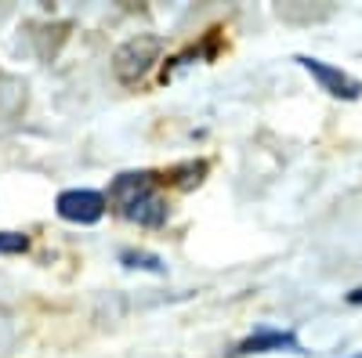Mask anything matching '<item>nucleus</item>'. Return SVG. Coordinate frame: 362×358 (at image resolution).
Listing matches in <instances>:
<instances>
[{"instance_id":"1","label":"nucleus","mask_w":362,"mask_h":358,"mask_svg":"<svg viewBox=\"0 0 362 358\" xmlns=\"http://www.w3.org/2000/svg\"><path fill=\"white\" fill-rule=\"evenodd\" d=\"M163 54V37L156 33H138L131 37L127 44H119L116 54H112V73L119 83H141L148 73H153V66L160 62Z\"/></svg>"},{"instance_id":"2","label":"nucleus","mask_w":362,"mask_h":358,"mask_svg":"<svg viewBox=\"0 0 362 358\" xmlns=\"http://www.w3.org/2000/svg\"><path fill=\"white\" fill-rule=\"evenodd\" d=\"M293 62L305 69L326 95H334V98H344V102H358L362 98V83L355 80V76H348L344 69H337V66H329V62H322V58H312V54H297Z\"/></svg>"},{"instance_id":"3","label":"nucleus","mask_w":362,"mask_h":358,"mask_svg":"<svg viewBox=\"0 0 362 358\" xmlns=\"http://www.w3.org/2000/svg\"><path fill=\"white\" fill-rule=\"evenodd\" d=\"M54 210L62 221H73V225H95L105 217V196L95 192V189H69L54 199Z\"/></svg>"},{"instance_id":"4","label":"nucleus","mask_w":362,"mask_h":358,"mask_svg":"<svg viewBox=\"0 0 362 358\" xmlns=\"http://www.w3.org/2000/svg\"><path fill=\"white\" fill-rule=\"evenodd\" d=\"M272 351H290V354H308L305 347H300L297 333L293 330H272V326H261V330H254L247 340L235 344V358L243 354H272Z\"/></svg>"},{"instance_id":"5","label":"nucleus","mask_w":362,"mask_h":358,"mask_svg":"<svg viewBox=\"0 0 362 358\" xmlns=\"http://www.w3.org/2000/svg\"><path fill=\"white\" fill-rule=\"evenodd\" d=\"M119 214H124L127 221H134V225H141V228H163L167 217H170V206L160 192H145L134 203H127Z\"/></svg>"},{"instance_id":"6","label":"nucleus","mask_w":362,"mask_h":358,"mask_svg":"<svg viewBox=\"0 0 362 358\" xmlns=\"http://www.w3.org/2000/svg\"><path fill=\"white\" fill-rule=\"evenodd\" d=\"M145 192H156V177L148 174V170L119 174V177H112V185H109V199L116 203V210H124L127 203H134V199L145 196Z\"/></svg>"},{"instance_id":"7","label":"nucleus","mask_w":362,"mask_h":358,"mask_svg":"<svg viewBox=\"0 0 362 358\" xmlns=\"http://www.w3.org/2000/svg\"><path fill=\"white\" fill-rule=\"evenodd\" d=\"M119 264L131 268V272H153V275H167L163 257L148 253V250H119Z\"/></svg>"},{"instance_id":"8","label":"nucleus","mask_w":362,"mask_h":358,"mask_svg":"<svg viewBox=\"0 0 362 358\" xmlns=\"http://www.w3.org/2000/svg\"><path fill=\"white\" fill-rule=\"evenodd\" d=\"M203 174H206V163H203V160H199V163H185V167L174 170V185H177V189H192V185L203 181Z\"/></svg>"},{"instance_id":"9","label":"nucleus","mask_w":362,"mask_h":358,"mask_svg":"<svg viewBox=\"0 0 362 358\" xmlns=\"http://www.w3.org/2000/svg\"><path fill=\"white\" fill-rule=\"evenodd\" d=\"M29 235L25 232H0V253H25Z\"/></svg>"},{"instance_id":"10","label":"nucleus","mask_w":362,"mask_h":358,"mask_svg":"<svg viewBox=\"0 0 362 358\" xmlns=\"http://www.w3.org/2000/svg\"><path fill=\"white\" fill-rule=\"evenodd\" d=\"M348 304H351V308H362V286L348 293Z\"/></svg>"}]
</instances>
